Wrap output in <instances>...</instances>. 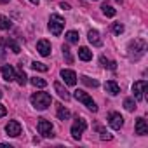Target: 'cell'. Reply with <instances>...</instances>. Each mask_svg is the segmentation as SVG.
<instances>
[{"label": "cell", "mask_w": 148, "mask_h": 148, "mask_svg": "<svg viewBox=\"0 0 148 148\" xmlns=\"http://www.w3.org/2000/svg\"><path fill=\"white\" fill-rule=\"evenodd\" d=\"M136 134H139V136L148 134V124H146V120H145L143 117H139V119L136 120Z\"/></svg>", "instance_id": "obj_13"}, {"label": "cell", "mask_w": 148, "mask_h": 148, "mask_svg": "<svg viewBox=\"0 0 148 148\" xmlns=\"http://www.w3.org/2000/svg\"><path fill=\"white\" fill-rule=\"evenodd\" d=\"M4 44H5L7 47H11V51H12L14 54H19V52H21L19 45L16 44V40H12V38H5V40H4Z\"/></svg>", "instance_id": "obj_20"}, {"label": "cell", "mask_w": 148, "mask_h": 148, "mask_svg": "<svg viewBox=\"0 0 148 148\" xmlns=\"http://www.w3.org/2000/svg\"><path fill=\"white\" fill-rule=\"evenodd\" d=\"M101 9H103V14H105V16H108V18H113V16L117 14V11H115L112 5H108V4H103V5H101Z\"/></svg>", "instance_id": "obj_23"}, {"label": "cell", "mask_w": 148, "mask_h": 148, "mask_svg": "<svg viewBox=\"0 0 148 148\" xmlns=\"http://www.w3.org/2000/svg\"><path fill=\"white\" fill-rule=\"evenodd\" d=\"M0 98H2V92H0Z\"/></svg>", "instance_id": "obj_37"}, {"label": "cell", "mask_w": 148, "mask_h": 148, "mask_svg": "<svg viewBox=\"0 0 148 148\" xmlns=\"http://www.w3.org/2000/svg\"><path fill=\"white\" fill-rule=\"evenodd\" d=\"M129 54H131V59H139L143 54H145V51H146V42L145 40H141V38H134L132 42H131V45H129Z\"/></svg>", "instance_id": "obj_2"}, {"label": "cell", "mask_w": 148, "mask_h": 148, "mask_svg": "<svg viewBox=\"0 0 148 148\" xmlns=\"http://www.w3.org/2000/svg\"><path fill=\"white\" fill-rule=\"evenodd\" d=\"M59 7H61V9H64V11H68V9H70V5H68V4H64V2H61V4H59Z\"/></svg>", "instance_id": "obj_34"}, {"label": "cell", "mask_w": 148, "mask_h": 148, "mask_svg": "<svg viewBox=\"0 0 148 148\" xmlns=\"http://www.w3.org/2000/svg\"><path fill=\"white\" fill-rule=\"evenodd\" d=\"M82 82H84L86 86H89V87H98V86H99V82H98L96 79H89V77H82Z\"/></svg>", "instance_id": "obj_29"}, {"label": "cell", "mask_w": 148, "mask_h": 148, "mask_svg": "<svg viewBox=\"0 0 148 148\" xmlns=\"http://www.w3.org/2000/svg\"><path fill=\"white\" fill-rule=\"evenodd\" d=\"M26 73H25V70H23V63H19V66H18V73H16V80H18V84L19 86H25L26 84Z\"/></svg>", "instance_id": "obj_17"}, {"label": "cell", "mask_w": 148, "mask_h": 148, "mask_svg": "<svg viewBox=\"0 0 148 148\" xmlns=\"http://www.w3.org/2000/svg\"><path fill=\"white\" fill-rule=\"evenodd\" d=\"M117 2H122V0H117Z\"/></svg>", "instance_id": "obj_38"}, {"label": "cell", "mask_w": 148, "mask_h": 148, "mask_svg": "<svg viewBox=\"0 0 148 148\" xmlns=\"http://www.w3.org/2000/svg\"><path fill=\"white\" fill-rule=\"evenodd\" d=\"M5 113H7V108H5L4 105H0V117H4Z\"/></svg>", "instance_id": "obj_33"}, {"label": "cell", "mask_w": 148, "mask_h": 148, "mask_svg": "<svg viewBox=\"0 0 148 148\" xmlns=\"http://www.w3.org/2000/svg\"><path fill=\"white\" fill-rule=\"evenodd\" d=\"M54 91L58 92V96H59L61 99H64V101H68V99H70V92H68V91L59 84V82H54Z\"/></svg>", "instance_id": "obj_15"}, {"label": "cell", "mask_w": 148, "mask_h": 148, "mask_svg": "<svg viewBox=\"0 0 148 148\" xmlns=\"http://www.w3.org/2000/svg\"><path fill=\"white\" fill-rule=\"evenodd\" d=\"M64 37H66V42H68V44H79V38H80L79 33H77V32H73V30L68 32Z\"/></svg>", "instance_id": "obj_21"}, {"label": "cell", "mask_w": 148, "mask_h": 148, "mask_svg": "<svg viewBox=\"0 0 148 148\" xmlns=\"http://www.w3.org/2000/svg\"><path fill=\"white\" fill-rule=\"evenodd\" d=\"M30 2H32V4H35V5H37V4H38V2H40V0H30Z\"/></svg>", "instance_id": "obj_35"}, {"label": "cell", "mask_w": 148, "mask_h": 148, "mask_svg": "<svg viewBox=\"0 0 148 148\" xmlns=\"http://www.w3.org/2000/svg\"><path fill=\"white\" fill-rule=\"evenodd\" d=\"M5 132H7L9 136H12V138L19 136V134H21V124H19L18 120H11V122L5 125Z\"/></svg>", "instance_id": "obj_9"}, {"label": "cell", "mask_w": 148, "mask_h": 148, "mask_svg": "<svg viewBox=\"0 0 148 148\" xmlns=\"http://www.w3.org/2000/svg\"><path fill=\"white\" fill-rule=\"evenodd\" d=\"M4 58H5V47L4 44H0V61H4Z\"/></svg>", "instance_id": "obj_32"}, {"label": "cell", "mask_w": 148, "mask_h": 148, "mask_svg": "<svg viewBox=\"0 0 148 148\" xmlns=\"http://www.w3.org/2000/svg\"><path fill=\"white\" fill-rule=\"evenodd\" d=\"M0 71H2L4 80H7V82H12L16 79V71H14V68L11 64H4L2 68H0Z\"/></svg>", "instance_id": "obj_11"}, {"label": "cell", "mask_w": 148, "mask_h": 148, "mask_svg": "<svg viewBox=\"0 0 148 148\" xmlns=\"http://www.w3.org/2000/svg\"><path fill=\"white\" fill-rule=\"evenodd\" d=\"M30 82L35 86V87H45L47 86V80H44V79H40V77H33V79H30Z\"/></svg>", "instance_id": "obj_26"}, {"label": "cell", "mask_w": 148, "mask_h": 148, "mask_svg": "<svg viewBox=\"0 0 148 148\" xmlns=\"http://www.w3.org/2000/svg\"><path fill=\"white\" fill-rule=\"evenodd\" d=\"M113 32H115L117 35H120V33L124 32V25H120V23H113Z\"/></svg>", "instance_id": "obj_31"}, {"label": "cell", "mask_w": 148, "mask_h": 148, "mask_svg": "<svg viewBox=\"0 0 148 148\" xmlns=\"http://www.w3.org/2000/svg\"><path fill=\"white\" fill-rule=\"evenodd\" d=\"M99 63H101L105 68H108V70H117V63H115V61H110V59H106L105 56H101V58H99Z\"/></svg>", "instance_id": "obj_22"}, {"label": "cell", "mask_w": 148, "mask_h": 148, "mask_svg": "<svg viewBox=\"0 0 148 148\" xmlns=\"http://www.w3.org/2000/svg\"><path fill=\"white\" fill-rule=\"evenodd\" d=\"M30 101H32V105H33L37 110H45L47 106H51L52 98H51V94H47V92H35V94H32Z\"/></svg>", "instance_id": "obj_1"}, {"label": "cell", "mask_w": 148, "mask_h": 148, "mask_svg": "<svg viewBox=\"0 0 148 148\" xmlns=\"http://www.w3.org/2000/svg\"><path fill=\"white\" fill-rule=\"evenodd\" d=\"M145 89H146V80H138L132 84V92L136 101H143L145 99Z\"/></svg>", "instance_id": "obj_7"}, {"label": "cell", "mask_w": 148, "mask_h": 148, "mask_svg": "<svg viewBox=\"0 0 148 148\" xmlns=\"http://www.w3.org/2000/svg\"><path fill=\"white\" fill-rule=\"evenodd\" d=\"M37 129H38V132H40L44 138H51V136H52V124H51L49 120H45V119H38Z\"/></svg>", "instance_id": "obj_6"}, {"label": "cell", "mask_w": 148, "mask_h": 148, "mask_svg": "<svg viewBox=\"0 0 148 148\" xmlns=\"http://www.w3.org/2000/svg\"><path fill=\"white\" fill-rule=\"evenodd\" d=\"M11 26H12V23H11V19H9V18L0 16V30H9Z\"/></svg>", "instance_id": "obj_24"}, {"label": "cell", "mask_w": 148, "mask_h": 148, "mask_svg": "<svg viewBox=\"0 0 148 148\" xmlns=\"http://www.w3.org/2000/svg\"><path fill=\"white\" fill-rule=\"evenodd\" d=\"M105 91L108 92V94H112V96H117L119 92H120V87H119V84L115 82V80H108V82H105Z\"/></svg>", "instance_id": "obj_12"}, {"label": "cell", "mask_w": 148, "mask_h": 148, "mask_svg": "<svg viewBox=\"0 0 148 148\" xmlns=\"http://www.w3.org/2000/svg\"><path fill=\"white\" fill-rule=\"evenodd\" d=\"M32 68H33L35 71H47V70H49V66L44 64V63H40V61H33V63H32Z\"/></svg>", "instance_id": "obj_25"}, {"label": "cell", "mask_w": 148, "mask_h": 148, "mask_svg": "<svg viewBox=\"0 0 148 148\" xmlns=\"http://www.w3.org/2000/svg\"><path fill=\"white\" fill-rule=\"evenodd\" d=\"M79 58L82 61H91L92 59V51H89L87 47H80L79 49Z\"/></svg>", "instance_id": "obj_18"}, {"label": "cell", "mask_w": 148, "mask_h": 148, "mask_svg": "<svg viewBox=\"0 0 148 148\" xmlns=\"http://www.w3.org/2000/svg\"><path fill=\"white\" fill-rule=\"evenodd\" d=\"M124 106H125L127 112H134V110H136V101H134L132 98H127V99L124 101Z\"/></svg>", "instance_id": "obj_27"}, {"label": "cell", "mask_w": 148, "mask_h": 148, "mask_svg": "<svg viewBox=\"0 0 148 148\" xmlns=\"http://www.w3.org/2000/svg\"><path fill=\"white\" fill-rule=\"evenodd\" d=\"M63 56H64V59H66L68 64L73 63V58H71V52H70V47L68 45H63Z\"/></svg>", "instance_id": "obj_28"}, {"label": "cell", "mask_w": 148, "mask_h": 148, "mask_svg": "<svg viewBox=\"0 0 148 148\" xmlns=\"http://www.w3.org/2000/svg\"><path fill=\"white\" fill-rule=\"evenodd\" d=\"M63 28H64V19L59 14H51V18H49V30H51V33L54 37H59Z\"/></svg>", "instance_id": "obj_3"}, {"label": "cell", "mask_w": 148, "mask_h": 148, "mask_svg": "<svg viewBox=\"0 0 148 148\" xmlns=\"http://www.w3.org/2000/svg\"><path fill=\"white\" fill-rule=\"evenodd\" d=\"M73 98H75L77 101H80V103H84L91 112H98V106H96V103H94V99L86 92V91H82V89H77L75 92H73Z\"/></svg>", "instance_id": "obj_4"}, {"label": "cell", "mask_w": 148, "mask_h": 148, "mask_svg": "<svg viewBox=\"0 0 148 148\" xmlns=\"http://www.w3.org/2000/svg\"><path fill=\"white\" fill-rule=\"evenodd\" d=\"M96 129L101 132V139H106V141H108V139H112V134H110L108 131H105V129H101V127H96Z\"/></svg>", "instance_id": "obj_30"}, {"label": "cell", "mask_w": 148, "mask_h": 148, "mask_svg": "<svg viewBox=\"0 0 148 148\" xmlns=\"http://www.w3.org/2000/svg\"><path fill=\"white\" fill-rule=\"evenodd\" d=\"M58 119L59 120H68L70 119V110L68 108H64V106H61V105H58Z\"/></svg>", "instance_id": "obj_19"}, {"label": "cell", "mask_w": 148, "mask_h": 148, "mask_svg": "<svg viewBox=\"0 0 148 148\" xmlns=\"http://www.w3.org/2000/svg\"><path fill=\"white\" fill-rule=\"evenodd\" d=\"M86 129H87V122L84 119H77L75 122H73V125H71V136H73V139H80V136H82V132Z\"/></svg>", "instance_id": "obj_5"}, {"label": "cell", "mask_w": 148, "mask_h": 148, "mask_svg": "<svg viewBox=\"0 0 148 148\" xmlns=\"http://www.w3.org/2000/svg\"><path fill=\"white\" fill-rule=\"evenodd\" d=\"M108 122H110L112 129H120V127L124 125V119H122V115L117 113V112L108 113Z\"/></svg>", "instance_id": "obj_8"}, {"label": "cell", "mask_w": 148, "mask_h": 148, "mask_svg": "<svg viewBox=\"0 0 148 148\" xmlns=\"http://www.w3.org/2000/svg\"><path fill=\"white\" fill-rule=\"evenodd\" d=\"M9 2V0H0V4H7Z\"/></svg>", "instance_id": "obj_36"}, {"label": "cell", "mask_w": 148, "mask_h": 148, "mask_svg": "<svg viewBox=\"0 0 148 148\" xmlns=\"http://www.w3.org/2000/svg\"><path fill=\"white\" fill-rule=\"evenodd\" d=\"M87 38H89V42L94 45V47H99L103 42H101V38H99V33L96 32V30H91L89 33H87Z\"/></svg>", "instance_id": "obj_16"}, {"label": "cell", "mask_w": 148, "mask_h": 148, "mask_svg": "<svg viewBox=\"0 0 148 148\" xmlns=\"http://www.w3.org/2000/svg\"><path fill=\"white\" fill-rule=\"evenodd\" d=\"M61 77H63L64 84H68V86H75L77 84V73L71 71V70H61Z\"/></svg>", "instance_id": "obj_10"}, {"label": "cell", "mask_w": 148, "mask_h": 148, "mask_svg": "<svg viewBox=\"0 0 148 148\" xmlns=\"http://www.w3.org/2000/svg\"><path fill=\"white\" fill-rule=\"evenodd\" d=\"M37 51L42 54V56H49L51 54V44L47 40H38L37 42Z\"/></svg>", "instance_id": "obj_14"}]
</instances>
